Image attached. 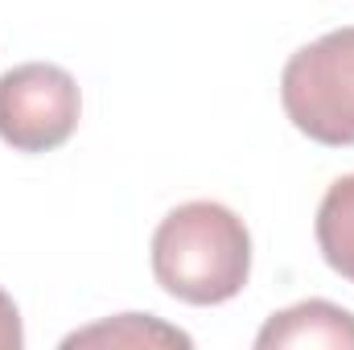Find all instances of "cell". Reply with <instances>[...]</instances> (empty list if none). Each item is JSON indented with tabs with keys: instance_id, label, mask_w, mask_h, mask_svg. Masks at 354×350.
Instances as JSON below:
<instances>
[{
	"instance_id": "obj_6",
	"label": "cell",
	"mask_w": 354,
	"mask_h": 350,
	"mask_svg": "<svg viewBox=\"0 0 354 350\" xmlns=\"http://www.w3.org/2000/svg\"><path fill=\"white\" fill-rule=\"evenodd\" d=\"M62 347H132V350H149V347H189V334H181L177 326H165L153 313H120L111 322H99L87 330H75Z\"/></svg>"
},
{
	"instance_id": "obj_7",
	"label": "cell",
	"mask_w": 354,
	"mask_h": 350,
	"mask_svg": "<svg viewBox=\"0 0 354 350\" xmlns=\"http://www.w3.org/2000/svg\"><path fill=\"white\" fill-rule=\"evenodd\" d=\"M25 342V330H21V313L12 305V297L0 288V350H17Z\"/></svg>"
},
{
	"instance_id": "obj_5",
	"label": "cell",
	"mask_w": 354,
	"mask_h": 350,
	"mask_svg": "<svg viewBox=\"0 0 354 350\" xmlns=\"http://www.w3.org/2000/svg\"><path fill=\"white\" fill-rule=\"evenodd\" d=\"M317 248L326 264L354 284V174L338 177L317 206Z\"/></svg>"
},
{
	"instance_id": "obj_4",
	"label": "cell",
	"mask_w": 354,
	"mask_h": 350,
	"mask_svg": "<svg viewBox=\"0 0 354 350\" xmlns=\"http://www.w3.org/2000/svg\"><path fill=\"white\" fill-rule=\"evenodd\" d=\"M260 350H284V347H330V350H354V313L330 301H301L292 309H280L264 322L256 334Z\"/></svg>"
},
{
	"instance_id": "obj_2",
	"label": "cell",
	"mask_w": 354,
	"mask_h": 350,
	"mask_svg": "<svg viewBox=\"0 0 354 350\" xmlns=\"http://www.w3.org/2000/svg\"><path fill=\"white\" fill-rule=\"evenodd\" d=\"M280 103L309 140L326 149L354 145V25L301 46L284 62Z\"/></svg>"
},
{
	"instance_id": "obj_3",
	"label": "cell",
	"mask_w": 354,
	"mask_h": 350,
	"mask_svg": "<svg viewBox=\"0 0 354 350\" xmlns=\"http://www.w3.org/2000/svg\"><path fill=\"white\" fill-rule=\"evenodd\" d=\"M83 116V95L71 71L25 62L0 75V140L17 153L62 149Z\"/></svg>"
},
{
	"instance_id": "obj_1",
	"label": "cell",
	"mask_w": 354,
	"mask_h": 350,
	"mask_svg": "<svg viewBox=\"0 0 354 350\" xmlns=\"http://www.w3.org/2000/svg\"><path fill=\"white\" fill-rule=\"evenodd\" d=\"M153 276L185 305H223L252 276V235L223 202H185L153 235Z\"/></svg>"
}]
</instances>
